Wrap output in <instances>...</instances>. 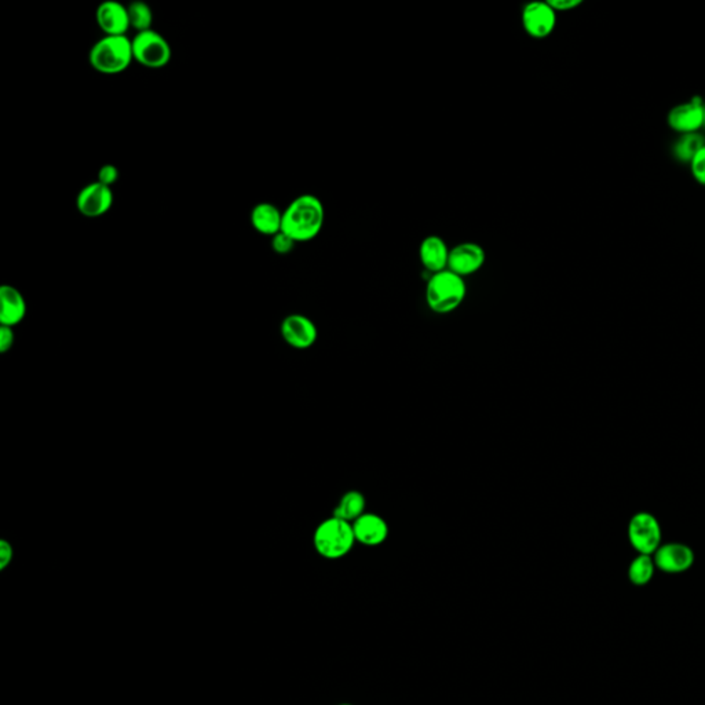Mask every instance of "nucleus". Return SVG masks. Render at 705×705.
I'll use <instances>...</instances> for the list:
<instances>
[{
	"label": "nucleus",
	"instance_id": "obj_8",
	"mask_svg": "<svg viewBox=\"0 0 705 705\" xmlns=\"http://www.w3.org/2000/svg\"><path fill=\"white\" fill-rule=\"evenodd\" d=\"M522 27L528 36L546 39L556 27V13L548 2H532L522 9Z\"/></svg>",
	"mask_w": 705,
	"mask_h": 705
},
{
	"label": "nucleus",
	"instance_id": "obj_3",
	"mask_svg": "<svg viewBox=\"0 0 705 705\" xmlns=\"http://www.w3.org/2000/svg\"><path fill=\"white\" fill-rule=\"evenodd\" d=\"M90 65L103 75H118L134 61L133 44L128 36H103L88 53Z\"/></svg>",
	"mask_w": 705,
	"mask_h": 705
},
{
	"label": "nucleus",
	"instance_id": "obj_25",
	"mask_svg": "<svg viewBox=\"0 0 705 705\" xmlns=\"http://www.w3.org/2000/svg\"><path fill=\"white\" fill-rule=\"evenodd\" d=\"M548 4L553 7L556 13H565V11H572V10L578 9L579 6L583 4V2L581 0H550Z\"/></svg>",
	"mask_w": 705,
	"mask_h": 705
},
{
	"label": "nucleus",
	"instance_id": "obj_18",
	"mask_svg": "<svg viewBox=\"0 0 705 705\" xmlns=\"http://www.w3.org/2000/svg\"><path fill=\"white\" fill-rule=\"evenodd\" d=\"M365 506H367V502L361 492L349 491L341 497V501L336 504L333 517L353 524L356 519L365 514Z\"/></svg>",
	"mask_w": 705,
	"mask_h": 705
},
{
	"label": "nucleus",
	"instance_id": "obj_15",
	"mask_svg": "<svg viewBox=\"0 0 705 705\" xmlns=\"http://www.w3.org/2000/svg\"><path fill=\"white\" fill-rule=\"evenodd\" d=\"M449 252L451 249L442 237L435 234L425 237L419 246L420 264L432 274L447 271Z\"/></svg>",
	"mask_w": 705,
	"mask_h": 705
},
{
	"label": "nucleus",
	"instance_id": "obj_22",
	"mask_svg": "<svg viewBox=\"0 0 705 705\" xmlns=\"http://www.w3.org/2000/svg\"><path fill=\"white\" fill-rule=\"evenodd\" d=\"M296 241L288 234H284V232H279V234H274L273 237H271V247L273 249L274 254L277 255H288L294 251L295 249Z\"/></svg>",
	"mask_w": 705,
	"mask_h": 705
},
{
	"label": "nucleus",
	"instance_id": "obj_28",
	"mask_svg": "<svg viewBox=\"0 0 705 705\" xmlns=\"http://www.w3.org/2000/svg\"><path fill=\"white\" fill-rule=\"evenodd\" d=\"M704 127H705V109H704Z\"/></svg>",
	"mask_w": 705,
	"mask_h": 705
},
{
	"label": "nucleus",
	"instance_id": "obj_7",
	"mask_svg": "<svg viewBox=\"0 0 705 705\" xmlns=\"http://www.w3.org/2000/svg\"><path fill=\"white\" fill-rule=\"evenodd\" d=\"M704 109L701 96H693L687 103H679L668 112V127L680 135L699 133L704 127Z\"/></svg>",
	"mask_w": 705,
	"mask_h": 705
},
{
	"label": "nucleus",
	"instance_id": "obj_26",
	"mask_svg": "<svg viewBox=\"0 0 705 705\" xmlns=\"http://www.w3.org/2000/svg\"><path fill=\"white\" fill-rule=\"evenodd\" d=\"M14 345V331L11 326L0 328V353H7Z\"/></svg>",
	"mask_w": 705,
	"mask_h": 705
},
{
	"label": "nucleus",
	"instance_id": "obj_14",
	"mask_svg": "<svg viewBox=\"0 0 705 705\" xmlns=\"http://www.w3.org/2000/svg\"><path fill=\"white\" fill-rule=\"evenodd\" d=\"M351 526L355 532L356 541L365 547L382 546L387 540L390 532L385 518L373 513L363 514Z\"/></svg>",
	"mask_w": 705,
	"mask_h": 705
},
{
	"label": "nucleus",
	"instance_id": "obj_16",
	"mask_svg": "<svg viewBox=\"0 0 705 705\" xmlns=\"http://www.w3.org/2000/svg\"><path fill=\"white\" fill-rule=\"evenodd\" d=\"M0 323L4 326L13 328L21 323L27 314L26 298L19 289L13 286H4L0 288Z\"/></svg>",
	"mask_w": 705,
	"mask_h": 705
},
{
	"label": "nucleus",
	"instance_id": "obj_19",
	"mask_svg": "<svg viewBox=\"0 0 705 705\" xmlns=\"http://www.w3.org/2000/svg\"><path fill=\"white\" fill-rule=\"evenodd\" d=\"M128 19H130V28L135 31V34L140 32H147L152 29L153 24V11L149 4H145L142 0H135L127 4Z\"/></svg>",
	"mask_w": 705,
	"mask_h": 705
},
{
	"label": "nucleus",
	"instance_id": "obj_11",
	"mask_svg": "<svg viewBox=\"0 0 705 705\" xmlns=\"http://www.w3.org/2000/svg\"><path fill=\"white\" fill-rule=\"evenodd\" d=\"M485 261L487 254L482 246L474 241H464L451 249L448 269L464 279L481 271Z\"/></svg>",
	"mask_w": 705,
	"mask_h": 705
},
{
	"label": "nucleus",
	"instance_id": "obj_10",
	"mask_svg": "<svg viewBox=\"0 0 705 705\" xmlns=\"http://www.w3.org/2000/svg\"><path fill=\"white\" fill-rule=\"evenodd\" d=\"M284 342L296 350H306L318 342V326L303 314H289L281 323Z\"/></svg>",
	"mask_w": 705,
	"mask_h": 705
},
{
	"label": "nucleus",
	"instance_id": "obj_21",
	"mask_svg": "<svg viewBox=\"0 0 705 705\" xmlns=\"http://www.w3.org/2000/svg\"><path fill=\"white\" fill-rule=\"evenodd\" d=\"M704 145V138L699 133L680 135L679 140L674 145V156L679 162L690 163L693 156L696 155L700 148Z\"/></svg>",
	"mask_w": 705,
	"mask_h": 705
},
{
	"label": "nucleus",
	"instance_id": "obj_4",
	"mask_svg": "<svg viewBox=\"0 0 705 705\" xmlns=\"http://www.w3.org/2000/svg\"><path fill=\"white\" fill-rule=\"evenodd\" d=\"M357 543L350 522L331 517L321 522L314 531L313 544L318 556L326 559L343 558Z\"/></svg>",
	"mask_w": 705,
	"mask_h": 705
},
{
	"label": "nucleus",
	"instance_id": "obj_5",
	"mask_svg": "<svg viewBox=\"0 0 705 705\" xmlns=\"http://www.w3.org/2000/svg\"><path fill=\"white\" fill-rule=\"evenodd\" d=\"M135 63L148 69H162L172 61V46L167 39L155 29L140 32L131 39Z\"/></svg>",
	"mask_w": 705,
	"mask_h": 705
},
{
	"label": "nucleus",
	"instance_id": "obj_12",
	"mask_svg": "<svg viewBox=\"0 0 705 705\" xmlns=\"http://www.w3.org/2000/svg\"><path fill=\"white\" fill-rule=\"evenodd\" d=\"M96 22L103 36H127L131 29L127 6L116 0H105L96 7Z\"/></svg>",
	"mask_w": 705,
	"mask_h": 705
},
{
	"label": "nucleus",
	"instance_id": "obj_9",
	"mask_svg": "<svg viewBox=\"0 0 705 705\" xmlns=\"http://www.w3.org/2000/svg\"><path fill=\"white\" fill-rule=\"evenodd\" d=\"M112 188L94 180L91 184L81 188L76 197V209L86 218H98L111 211L113 205Z\"/></svg>",
	"mask_w": 705,
	"mask_h": 705
},
{
	"label": "nucleus",
	"instance_id": "obj_6",
	"mask_svg": "<svg viewBox=\"0 0 705 705\" xmlns=\"http://www.w3.org/2000/svg\"><path fill=\"white\" fill-rule=\"evenodd\" d=\"M662 526L653 514L640 511L630 519L628 540L638 554L653 556L662 546Z\"/></svg>",
	"mask_w": 705,
	"mask_h": 705
},
{
	"label": "nucleus",
	"instance_id": "obj_20",
	"mask_svg": "<svg viewBox=\"0 0 705 705\" xmlns=\"http://www.w3.org/2000/svg\"><path fill=\"white\" fill-rule=\"evenodd\" d=\"M655 563L652 556L638 554L628 568V578L635 586H647L655 576Z\"/></svg>",
	"mask_w": 705,
	"mask_h": 705
},
{
	"label": "nucleus",
	"instance_id": "obj_27",
	"mask_svg": "<svg viewBox=\"0 0 705 705\" xmlns=\"http://www.w3.org/2000/svg\"><path fill=\"white\" fill-rule=\"evenodd\" d=\"M13 559V547L6 540L0 541V569L4 571Z\"/></svg>",
	"mask_w": 705,
	"mask_h": 705
},
{
	"label": "nucleus",
	"instance_id": "obj_24",
	"mask_svg": "<svg viewBox=\"0 0 705 705\" xmlns=\"http://www.w3.org/2000/svg\"><path fill=\"white\" fill-rule=\"evenodd\" d=\"M119 180V170L116 165H103V167L98 170V174H96V180L100 182V184L105 185V187L112 188L113 185L118 182Z\"/></svg>",
	"mask_w": 705,
	"mask_h": 705
},
{
	"label": "nucleus",
	"instance_id": "obj_2",
	"mask_svg": "<svg viewBox=\"0 0 705 705\" xmlns=\"http://www.w3.org/2000/svg\"><path fill=\"white\" fill-rule=\"evenodd\" d=\"M467 295V286L464 277L454 272H439L430 276L426 286V303L430 310L437 314H448L456 310Z\"/></svg>",
	"mask_w": 705,
	"mask_h": 705
},
{
	"label": "nucleus",
	"instance_id": "obj_13",
	"mask_svg": "<svg viewBox=\"0 0 705 705\" xmlns=\"http://www.w3.org/2000/svg\"><path fill=\"white\" fill-rule=\"evenodd\" d=\"M655 568L665 573H684L694 563V553L687 544L665 543L653 554Z\"/></svg>",
	"mask_w": 705,
	"mask_h": 705
},
{
	"label": "nucleus",
	"instance_id": "obj_23",
	"mask_svg": "<svg viewBox=\"0 0 705 705\" xmlns=\"http://www.w3.org/2000/svg\"><path fill=\"white\" fill-rule=\"evenodd\" d=\"M689 167L692 177L696 180L697 184L705 187V145L700 148L696 155L693 156Z\"/></svg>",
	"mask_w": 705,
	"mask_h": 705
},
{
	"label": "nucleus",
	"instance_id": "obj_1",
	"mask_svg": "<svg viewBox=\"0 0 705 705\" xmlns=\"http://www.w3.org/2000/svg\"><path fill=\"white\" fill-rule=\"evenodd\" d=\"M326 209L318 196L306 193L295 197L283 211L281 232L296 242L310 241L321 234Z\"/></svg>",
	"mask_w": 705,
	"mask_h": 705
},
{
	"label": "nucleus",
	"instance_id": "obj_17",
	"mask_svg": "<svg viewBox=\"0 0 705 705\" xmlns=\"http://www.w3.org/2000/svg\"><path fill=\"white\" fill-rule=\"evenodd\" d=\"M249 221L262 236L273 237L274 234L281 232L283 226V211H280L277 205L272 203H258L251 210Z\"/></svg>",
	"mask_w": 705,
	"mask_h": 705
},
{
	"label": "nucleus",
	"instance_id": "obj_29",
	"mask_svg": "<svg viewBox=\"0 0 705 705\" xmlns=\"http://www.w3.org/2000/svg\"><path fill=\"white\" fill-rule=\"evenodd\" d=\"M339 705H351V704H339Z\"/></svg>",
	"mask_w": 705,
	"mask_h": 705
}]
</instances>
